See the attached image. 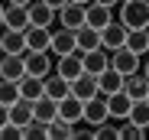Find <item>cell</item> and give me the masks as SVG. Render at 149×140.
Wrapping results in <instances>:
<instances>
[{"label": "cell", "instance_id": "1", "mask_svg": "<svg viewBox=\"0 0 149 140\" xmlns=\"http://www.w3.org/2000/svg\"><path fill=\"white\" fill-rule=\"evenodd\" d=\"M127 30H146L149 26V4L146 0H120V16Z\"/></svg>", "mask_w": 149, "mask_h": 140}, {"label": "cell", "instance_id": "2", "mask_svg": "<svg viewBox=\"0 0 149 140\" xmlns=\"http://www.w3.org/2000/svg\"><path fill=\"white\" fill-rule=\"evenodd\" d=\"M110 68H117V72L127 78V75L139 72L143 62H139V56H136V52H130L127 46H120V49H113V52H110Z\"/></svg>", "mask_w": 149, "mask_h": 140}, {"label": "cell", "instance_id": "3", "mask_svg": "<svg viewBox=\"0 0 149 140\" xmlns=\"http://www.w3.org/2000/svg\"><path fill=\"white\" fill-rule=\"evenodd\" d=\"M23 65H26V75H36V78H45L49 72H55L45 49H29L26 56H23Z\"/></svg>", "mask_w": 149, "mask_h": 140}, {"label": "cell", "instance_id": "4", "mask_svg": "<svg viewBox=\"0 0 149 140\" xmlns=\"http://www.w3.org/2000/svg\"><path fill=\"white\" fill-rule=\"evenodd\" d=\"M104 121H110V111H107V95L104 91H97L94 98H88L84 101V124H104Z\"/></svg>", "mask_w": 149, "mask_h": 140}, {"label": "cell", "instance_id": "5", "mask_svg": "<svg viewBox=\"0 0 149 140\" xmlns=\"http://www.w3.org/2000/svg\"><path fill=\"white\" fill-rule=\"evenodd\" d=\"M3 30H29V7H19V4H10L3 0Z\"/></svg>", "mask_w": 149, "mask_h": 140}, {"label": "cell", "instance_id": "6", "mask_svg": "<svg viewBox=\"0 0 149 140\" xmlns=\"http://www.w3.org/2000/svg\"><path fill=\"white\" fill-rule=\"evenodd\" d=\"M101 46H104L107 52L120 49V46H127V26H123L120 20H110L107 26L101 30Z\"/></svg>", "mask_w": 149, "mask_h": 140}, {"label": "cell", "instance_id": "7", "mask_svg": "<svg viewBox=\"0 0 149 140\" xmlns=\"http://www.w3.org/2000/svg\"><path fill=\"white\" fill-rule=\"evenodd\" d=\"M58 23L65 30H78V26H84V4H74V0H68V4H62L58 7Z\"/></svg>", "mask_w": 149, "mask_h": 140}, {"label": "cell", "instance_id": "8", "mask_svg": "<svg viewBox=\"0 0 149 140\" xmlns=\"http://www.w3.org/2000/svg\"><path fill=\"white\" fill-rule=\"evenodd\" d=\"M0 49L10 52V56H26L29 52L26 33H23V30H3V36H0Z\"/></svg>", "mask_w": 149, "mask_h": 140}, {"label": "cell", "instance_id": "9", "mask_svg": "<svg viewBox=\"0 0 149 140\" xmlns=\"http://www.w3.org/2000/svg\"><path fill=\"white\" fill-rule=\"evenodd\" d=\"M58 117H65V121H71V124H78V121H84V101L78 98V95H68L58 101Z\"/></svg>", "mask_w": 149, "mask_h": 140}, {"label": "cell", "instance_id": "10", "mask_svg": "<svg viewBox=\"0 0 149 140\" xmlns=\"http://www.w3.org/2000/svg\"><path fill=\"white\" fill-rule=\"evenodd\" d=\"M81 62H84V72H91V75H101L104 68H110V56H107V49H104V46L81 52Z\"/></svg>", "mask_w": 149, "mask_h": 140}, {"label": "cell", "instance_id": "11", "mask_svg": "<svg viewBox=\"0 0 149 140\" xmlns=\"http://www.w3.org/2000/svg\"><path fill=\"white\" fill-rule=\"evenodd\" d=\"M23 75H26L23 56H10V52L0 56V78H7V82H19Z\"/></svg>", "mask_w": 149, "mask_h": 140}, {"label": "cell", "instance_id": "12", "mask_svg": "<svg viewBox=\"0 0 149 140\" xmlns=\"http://www.w3.org/2000/svg\"><path fill=\"white\" fill-rule=\"evenodd\" d=\"M110 20H113L110 7H104V4H97V0H91V4L84 7V23H88V26H94V30H104V26H107Z\"/></svg>", "mask_w": 149, "mask_h": 140}, {"label": "cell", "instance_id": "13", "mask_svg": "<svg viewBox=\"0 0 149 140\" xmlns=\"http://www.w3.org/2000/svg\"><path fill=\"white\" fill-rule=\"evenodd\" d=\"M55 72L62 75V78H68V82H74L81 72H84V62H81V56L78 52H68V56H58V65H55Z\"/></svg>", "mask_w": 149, "mask_h": 140}, {"label": "cell", "instance_id": "14", "mask_svg": "<svg viewBox=\"0 0 149 140\" xmlns=\"http://www.w3.org/2000/svg\"><path fill=\"white\" fill-rule=\"evenodd\" d=\"M68 85H71V95H78L81 101L94 98L97 91H101V88H97V75H91V72H81L78 78H74V82H68Z\"/></svg>", "mask_w": 149, "mask_h": 140}, {"label": "cell", "instance_id": "15", "mask_svg": "<svg viewBox=\"0 0 149 140\" xmlns=\"http://www.w3.org/2000/svg\"><path fill=\"white\" fill-rule=\"evenodd\" d=\"M49 52L52 56H68V52H78V46H74V30H58L52 33V46H49Z\"/></svg>", "mask_w": 149, "mask_h": 140}, {"label": "cell", "instance_id": "16", "mask_svg": "<svg viewBox=\"0 0 149 140\" xmlns=\"http://www.w3.org/2000/svg\"><path fill=\"white\" fill-rule=\"evenodd\" d=\"M130 108H133V98L127 95V91H113V95H107V111H110V117H117V121H123L130 114Z\"/></svg>", "mask_w": 149, "mask_h": 140}, {"label": "cell", "instance_id": "17", "mask_svg": "<svg viewBox=\"0 0 149 140\" xmlns=\"http://www.w3.org/2000/svg\"><path fill=\"white\" fill-rule=\"evenodd\" d=\"M74 46H78V52H88V49H97L101 46V30H94V26H78L74 30Z\"/></svg>", "mask_w": 149, "mask_h": 140}, {"label": "cell", "instance_id": "18", "mask_svg": "<svg viewBox=\"0 0 149 140\" xmlns=\"http://www.w3.org/2000/svg\"><path fill=\"white\" fill-rule=\"evenodd\" d=\"M33 117L42 121V124H49L52 117H58V101H55V98H49V95L36 98V101H33Z\"/></svg>", "mask_w": 149, "mask_h": 140}, {"label": "cell", "instance_id": "19", "mask_svg": "<svg viewBox=\"0 0 149 140\" xmlns=\"http://www.w3.org/2000/svg\"><path fill=\"white\" fill-rule=\"evenodd\" d=\"M123 91H127L133 101H139V98H146V95H149V78H146L143 72H133V75L123 78Z\"/></svg>", "mask_w": 149, "mask_h": 140}, {"label": "cell", "instance_id": "20", "mask_svg": "<svg viewBox=\"0 0 149 140\" xmlns=\"http://www.w3.org/2000/svg\"><path fill=\"white\" fill-rule=\"evenodd\" d=\"M42 85H45V95L49 98H55V101H62L68 91H71V85H68V78H62L58 72H49L45 78H42Z\"/></svg>", "mask_w": 149, "mask_h": 140}, {"label": "cell", "instance_id": "21", "mask_svg": "<svg viewBox=\"0 0 149 140\" xmlns=\"http://www.w3.org/2000/svg\"><path fill=\"white\" fill-rule=\"evenodd\" d=\"M55 7L42 4V0H36V4H29V26H49V23L55 20Z\"/></svg>", "mask_w": 149, "mask_h": 140}, {"label": "cell", "instance_id": "22", "mask_svg": "<svg viewBox=\"0 0 149 140\" xmlns=\"http://www.w3.org/2000/svg\"><path fill=\"white\" fill-rule=\"evenodd\" d=\"M42 95H45L42 78H36V75H23V78H19V98L36 101V98H42Z\"/></svg>", "mask_w": 149, "mask_h": 140}, {"label": "cell", "instance_id": "23", "mask_svg": "<svg viewBox=\"0 0 149 140\" xmlns=\"http://www.w3.org/2000/svg\"><path fill=\"white\" fill-rule=\"evenodd\" d=\"M26 46L29 49H45L52 46V33H49V26H29L26 30Z\"/></svg>", "mask_w": 149, "mask_h": 140}, {"label": "cell", "instance_id": "24", "mask_svg": "<svg viewBox=\"0 0 149 140\" xmlns=\"http://www.w3.org/2000/svg\"><path fill=\"white\" fill-rule=\"evenodd\" d=\"M127 49L136 52V56L149 52V26L146 30H127Z\"/></svg>", "mask_w": 149, "mask_h": 140}, {"label": "cell", "instance_id": "25", "mask_svg": "<svg viewBox=\"0 0 149 140\" xmlns=\"http://www.w3.org/2000/svg\"><path fill=\"white\" fill-rule=\"evenodd\" d=\"M97 88H101L104 95H113V91L123 88V75L117 72V68H104V72L97 75Z\"/></svg>", "mask_w": 149, "mask_h": 140}, {"label": "cell", "instance_id": "26", "mask_svg": "<svg viewBox=\"0 0 149 140\" xmlns=\"http://www.w3.org/2000/svg\"><path fill=\"white\" fill-rule=\"evenodd\" d=\"M10 121H13V124H19V127H26V124L33 121V101L19 98L16 104H10Z\"/></svg>", "mask_w": 149, "mask_h": 140}, {"label": "cell", "instance_id": "27", "mask_svg": "<svg viewBox=\"0 0 149 140\" xmlns=\"http://www.w3.org/2000/svg\"><path fill=\"white\" fill-rule=\"evenodd\" d=\"M71 134H74L71 121H65V117H52L49 121V137L52 140H71Z\"/></svg>", "mask_w": 149, "mask_h": 140}, {"label": "cell", "instance_id": "28", "mask_svg": "<svg viewBox=\"0 0 149 140\" xmlns=\"http://www.w3.org/2000/svg\"><path fill=\"white\" fill-rule=\"evenodd\" d=\"M127 117H130L133 124H139L143 130H149V101H146V98L133 101V108H130V114H127Z\"/></svg>", "mask_w": 149, "mask_h": 140}, {"label": "cell", "instance_id": "29", "mask_svg": "<svg viewBox=\"0 0 149 140\" xmlns=\"http://www.w3.org/2000/svg\"><path fill=\"white\" fill-rule=\"evenodd\" d=\"M19 101V82H7V78H0V104H16Z\"/></svg>", "mask_w": 149, "mask_h": 140}, {"label": "cell", "instance_id": "30", "mask_svg": "<svg viewBox=\"0 0 149 140\" xmlns=\"http://www.w3.org/2000/svg\"><path fill=\"white\" fill-rule=\"evenodd\" d=\"M45 137H49V124H42L36 117L23 127V140H45Z\"/></svg>", "mask_w": 149, "mask_h": 140}, {"label": "cell", "instance_id": "31", "mask_svg": "<svg viewBox=\"0 0 149 140\" xmlns=\"http://www.w3.org/2000/svg\"><path fill=\"white\" fill-rule=\"evenodd\" d=\"M149 130H143L139 124H133L130 117H123V124H120V140H143Z\"/></svg>", "mask_w": 149, "mask_h": 140}, {"label": "cell", "instance_id": "32", "mask_svg": "<svg viewBox=\"0 0 149 140\" xmlns=\"http://www.w3.org/2000/svg\"><path fill=\"white\" fill-rule=\"evenodd\" d=\"M94 140H120V127H110L107 121L94 127Z\"/></svg>", "mask_w": 149, "mask_h": 140}, {"label": "cell", "instance_id": "33", "mask_svg": "<svg viewBox=\"0 0 149 140\" xmlns=\"http://www.w3.org/2000/svg\"><path fill=\"white\" fill-rule=\"evenodd\" d=\"M19 137H23V127L13 124V121H7L3 127H0V140H19Z\"/></svg>", "mask_w": 149, "mask_h": 140}, {"label": "cell", "instance_id": "34", "mask_svg": "<svg viewBox=\"0 0 149 140\" xmlns=\"http://www.w3.org/2000/svg\"><path fill=\"white\" fill-rule=\"evenodd\" d=\"M7 121H10V108H7V104H0V127H3Z\"/></svg>", "mask_w": 149, "mask_h": 140}, {"label": "cell", "instance_id": "35", "mask_svg": "<svg viewBox=\"0 0 149 140\" xmlns=\"http://www.w3.org/2000/svg\"><path fill=\"white\" fill-rule=\"evenodd\" d=\"M42 4H49V7H55V10H58L62 4H68V0H42Z\"/></svg>", "mask_w": 149, "mask_h": 140}, {"label": "cell", "instance_id": "36", "mask_svg": "<svg viewBox=\"0 0 149 140\" xmlns=\"http://www.w3.org/2000/svg\"><path fill=\"white\" fill-rule=\"evenodd\" d=\"M97 4H104V7H110V10H113V7L120 4V0H97Z\"/></svg>", "mask_w": 149, "mask_h": 140}, {"label": "cell", "instance_id": "37", "mask_svg": "<svg viewBox=\"0 0 149 140\" xmlns=\"http://www.w3.org/2000/svg\"><path fill=\"white\" fill-rule=\"evenodd\" d=\"M10 4H19V7H29L33 0H10Z\"/></svg>", "mask_w": 149, "mask_h": 140}, {"label": "cell", "instance_id": "38", "mask_svg": "<svg viewBox=\"0 0 149 140\" xmlns=\"http://www.w3.org/2000/svg\"><path fill=\"white\" fill-rule=\"evenodd\" d=\"M139 72H143V75H146V78H149V59H146V65H143V68H139Z\"/></svg>", "mask_w": 149, "mask_h": 140}, {"label": "cell", "instance_id": "39", "mask_svg": "<svg viewBox=\"0 0 149 140\" xmlns=\"http://www.w3.org/2000/svg\"><path fill=\"white\" fill-rule=\"evenodd\" d=\"M3 10H7V7H3V0H0V26H3Z\"/></svg>", "mask_w": 149, "mask_h": 140}, {"label": "cell", "instance_id": "40", "mask_svg": "<svg viewBox=\"0 0 149 140\" xmlns=\"http://www.w3.org/2000/svg\"><path fill=\"white\" fill-rule=\"evenodd\" d=\"M74 4H84V7H88V4H91V0H74Z\"/></svg>", "mask_w": 149, "mask_h": 140}, {"label": "cell", "instance_id": "41", "mask_svg": "<svg viewBox=\"0 0 149 140\" xmlns=\"http://www.w3.org/2000/svg\"><path fill=\"white\" fill-rule=\"evenodd\" d=\"M0 56H3V49H0Z\"/></svg>", "mask_w": 149, "mask_h": 140}, {"label": "cell", "instance_id": "42", "mask_svg": "<svg viewBox=\"0 0 149 140\" xmlns=\"http://www.w3.org/2000/svg\"><path fill=\"white\" fill-rule=\"evenodd\" d=\"M146 101H149V95H146Z\"/></svg>", "mask_w": 149, "mask_h": 140}]
</instances>
